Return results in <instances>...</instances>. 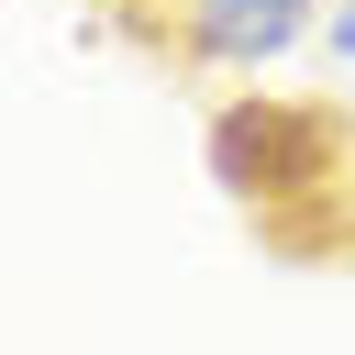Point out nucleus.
I'll use <instances>...</instances> for the list:
<instances>
[{
	"label": "nucleus",
	"mask_w": 355,
	"mask_h": 355,
	"mask_svg": "<svg viewBox=\"0 0 355 355\" xmlns=\"http://www.w3.org/2000/svg\"><path fill=\"white\" fill-rule=\"evenodd\" d=\"M211 178L233 200H277V189L322 178V122L311 111H277V100H233L211 122Z\"/></svg>",
	"instance_id": "1"
},
{
	"label": "nucleus",
	"mask_w": 355,
	"mask_h": 355,
	"mask_svg": "<svg viewBox=\"0 0 355 355\" xmlns=\"http://www.w3.org/2000/svg\"><path fill=\"white\" fill-rule=\"evenodd\" d=\"M322 55H333V67H355V0H333V11H322Z\"/></svg>",
	"instance_id": "3"
},
{
	"label": "nucleus",
	"mask_w": 355,
	"mask_h": 355,
	"mask_svg": "<svg viewBox=\"0 0 355 355\" xmlns=\"http://www.w3.org/2000/svg\"><path fill=\"white\" fill-rule=\"evenodd\" d=\"M300 33H322V0H178V44L200 67H233V78L277 67Z\"/></svg>",
	"instance_id": "2"
}]
</instances>
